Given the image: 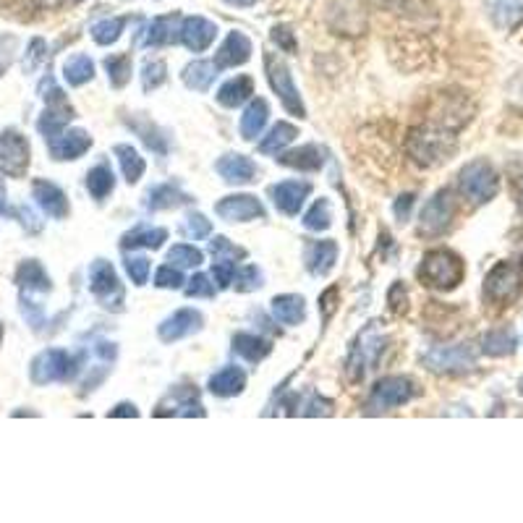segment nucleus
I'll list each match as a JSON object with an SVG mask.
<instances>
[{
	"mask_svg": "<svg viewBox=\"0 0 523 523\" xmlns=\"http://www.w3.org/2000/svg\"><path fill=\"white\" fill-rule=\"evenodd\" d=\"M388 301H390V306H393L395 312H406V291H403L401 283H395V286L390 288Z\"/></svg>",
	"mask_w": 523,
	"mask_h": 523,
	"instance_id": "nucleus-52",
	"label": "nucleus"
},
{
	"mask_svg": "<svg viewBox=\"0 0 523 523\" xmlns=\"http://www.w3.org/2000/svg\"><path fill=\"white\" fill-rule=\"evenodd\" d=\"M74 374V359L66 354V351H48L42 354L40 359L34 361L32 377L34 382H55V380H68Z\"/></svg>",
	"mask_w": 523,
	"mask_h": 523,
	"instance_id": "nucleus-13",
	"label": "nucleus"
},
{
	"mask_svg": "<svg viewBox=\"0 0 523 523\" xmlns=\"http://www.w3.org/2000/svg\"><path fill=\"white\" fill-rule=\"evenodd\" d=\"M482 351L487 356H495V359H500V356H510L513 351H516V335L510 333V330H505V327H500V330H490L482 340Z\"/></svg>",
	"mask_w": 523,
	"mask_h": 523,
	"instance_id": "nucleus-34",
	"label": "nucleus"
},
{
	"mask_svg": "<svg viewBox=\"0 0 523 523\" xmlns=\"http://www.w3.org/2000/svg\"><path fill=\"white\" fill-rule=\"evenodd\" d=\"M523 272L513 262H497L484 278V296L497 306H508L521 296Z\"/></svg>",
	"mask_w": 523,
	"mask_h": 523,
	"instance_id": "nucleus-4",
	"label": "nucleus"
},
{
	"mask_svg": "<svg viewBox=\"0 0 523 523\" xmlns=\"http://www.w3.org/2000/svg\"><path fill=\"white\" fill-rule=\"evenodd\" d=\"M74 3H82V0H74Z\"/></svg>",
	"mask_w": 523,
	"mask_h": 523,
	"instance_id": "nucleus-59",
	"label": "nucleus"
},
{
	"mask_svg": "<svg viewBox=\"0 0 523 523\" xmlns=\"http://www.w3.org/2000/svg\"><path fill=\"white\" fill-rule=\"evenodd\" d=\"M19 283L27 288H40V291H48L50 280L48 275L42 272V267L37 262H27V265L19 270Z\"/></svg>",
	"mask_w": 523,
	"mask_h": 523,
	"instance_id": "nucleus-42",
	"label": "nucleus"
},
{
	"mask_svg": "<svg viewBox=\"0 0 523 523\" xmlns=\"http://www.w3.org/2000/svg\"><path fill=\"white\" fill-rule=\"evenodd\" d=\"M126 272L134 286H144L150 278V259L144 257H129L126 259Z\"/></svg>",
	"mask_w": 523,
	"mask_h": 523,
	"instance_id": "nucleus-45",
	"label": "nucleus"
},
{
	"mask_svg": "<svg viewBox=\"0 0 523 523\" xmlns=\"http://www.w3.org/2000/svg\"><path fill=\"white\" fill-rule=\"evenodd\" d=\"M518 210H521V215H523V189H521V194H518Z\"/></svg>",
	"mask_w": 523,
	"mask_h": 523,
	"instance_id": "nucleus-57",
	"label": "nucleus"
},
{
	"mask_svg": "<svg viewBox=\"0 0 523 523\" xmlns=\"http://www.w3.org/2000/svg\"><path fill=\"white\" fill-rule=\"evenodd\" d=\"M110 416H139V411H136L134 403H121L116 411H110Z\"/></svg>",
	"mask_w": 523,
	"mask_h": 523,
	"instance_id": "nucleus-55",
	"label": "nucleus"
},
{
	"mask_svg": "<svg viewBox=\"0 0 523 523\" xmlns=\"http://www.w3.org/2000/svg\"><path fill=\"white\" fill-rule=\"evenodd\" d=\"M168 68H165L163 61H147L144 63V74H142V82H144V89L150 92V89H157L160 84L168 79Z\"/></svg>",
	"mask_w": 523,
	"mask_h": 523,
	"instance_id": "nucleus-43",
	"label": "nucleus"
},
{
	"mask_svg": "<svg viewBox=\"0 0 523 523\" xmlns=\"http://www.w3.org/2000/svg\"><path fill=\"white\" fill-rule=\"evenodd\" d=\"M487 14L497 29H516L523 24V0H484Z\"/></svg>",
	"mask_w": 523,
	"mask_h": 523,
	"instance_id": "nucleus-20",
	"label": "nucleus"
},
{
	"mask_svg": "<svg viewBox=\"0 0 523 523\" xmlns=\"http://www.w3.org/2000/svg\"><path fill=\"white\" fill-rule=\"evenodd\" d=\"M272 314H275V320H278L280 325L293 327L299 325V322H304L306 304L296 293H283V296H275V299H272Z\"/></svg>",
	"mask_w": 523,
	"mask_h": 523,
	"instance_id": "nucleus-22",
	"label": "nucleus"
},
{
	"mask_svg": "<svg viewBox=\"0 0 523 523\" xmlns=\"http://www.w3.org/2000/svg\"><path fill=\"white\" fill-rule=\"evenodd\" d=\"M220 66L212 61H194L184 68V84L194 92H207L218 79Z\"/></svg>",
	"mask_w": 523,
	"mask_h": 523,
	"instance_id": "nucleus-29",
	"label": "nucleus"
},
{
	"mask_svg": "<svg viewBox=\"0 0 523 523\" xmlns=\"http://www.w3.org/2000/svg\"><path fill=\"white\" fill-rule=\"evenodd\" d=\"M113 189H116V176H113L110 165L100 163V165H95V168L89 170V173H87V191L97 199V202H102V199L108 197V194H113Z\"/></svg>",
	"mask_w": 523,
	"mask_h": 523,
	"instance_id": "nucleus-33",
	"label": "nucleus"
},
{
	"mask_svg": "<svg viewBox=\"0 0 523 523\" xmlns=\"http://www.w3.org/2000/svg\"><path fill=\"white\" fill-rule=\"evenodd\" d=\"M63 76L71 87H82L87 84L92 76H95V63L89 55H71L63 66Z\"/></svg>",
	"mask_w": 523,
	"mask_h": 523,
	"instance_id": "nucleus-35",
	"label": "nucleus"
},
{
	"mask_svg": "<svg viewBox=\"0 0 523 523\" xmlns=\"http://www.w3.org/2000/svg\"><path fill=\"white\" fill-rule=\"evenodd\" d=\"M265 71H267V79H270L272 89L278 92L280 102H283V108H286L291 116L304 118L306 116L304 102H301L299 89H296V84H293V76H291V71H288L286 63L280 61L275 53H267L265 55Z\"/></svg>",
	"mask_w": 523,
	"mask_h": 523,
	"instance_id": "nucleus-5",
	"label": "nucleus"
},
{
	"mask_svg": "<svg viewBox=\"0 0 523 523\" xmlns=\"http://www.w3.org/2000/svg\"><path fill=\"white\" fill-rule=\"evenodd\" d=\"M411 207H414V194H403L398 202H395V218L401 220H408V215H411Z\"/></svg>",
	"mask_w": 523,
	"mask_h": 523,
	"instance_id": "nucleus-53",
	"label": "nucleus"
},
{
	"mask_svg": "<svg viewBox=\"0 0 523 523\" xmlns=\"http://www.w3.org/2000/svg\"><path fill=\"white\" fill-rule=\"evenodd\" d=\"M116 155H118V163H121L126 181H129V184H136V181L144 176V168H147L142 157H139V152H136L131 144H118Z\"/></svg>",
	"mask_w": 523,
	"mask_h": 523,
	"instance_id": "nucleus-37",
	"label": "nucleus"
},
{
	"mask_svg": "<svg viewBox=\"0 0 523 523\" xmlns=\"http://www.w3.org/2000/svg\"><path fill=\"white\" fill-rule=\"evenodd\" d=\"M416 395V385L414 380H408V377H385L372 388V395H369L367 408L374 411V414H380V411H390V408H398L403 403H408Z\"/></svg>",
	"mask_w": 523,
	"mask_h": 523,
	"instance_id": "nucleus-6",
	"label": "nucleus"
},
{
	"mask_svg": "<svg viewBox=\"0 0 523 523\" xmlns=\"http://www.w3.org/2000/svg\"><path fill=\"white\" fill-rule=\"evenodd\" d=\"M0 335H3V327H0Z\"/></svg>",
	"mask_w": 523,
	"mask_h": 523,
	"instance_id": "nucleus-58",
	"label": "nucleus"
},
{
	"mask_svg": "<svg viewBox=\"0 0 523 523\" xmlns=\"http://www.w3.org/2000/svg\"><path fill=\"white\" fill-rule=\"evenodd\" d=\"M278 163L293 170H309V173H314V170L322 168L325 157H322V150L317 147V144H304V147H299V150L280 155Z\"/></svg>",
	"mask_w": 523,
	"mask_h": 523,
	"instance_id": "nucleus-26",
	"label": "nucleus"
},
{
	"mask_svg": "<svg viewBox=\"0 0 523 523\" xmlns=\"http://www.w3.org/2000/svg\"><path fill=\"white\" fill-rule=\"evenodd\" d=\"M29 168V144L16 131H6L0 136V173L11 178H21Z\"/></svg>",
	"mask_w": 523,
	"mask_h": 523,
	"instance_id": "nucleus-9",
	"label": "nucleus"
},
{
	"mask_svg": "<svg viewBox=\"0 0 523 523\" xmlns=\"http://www.w3.org/2000/svg\"><path fill=\"white\" fill-rule=\"evenodd\" d=\"M202 314L197 312V309H178L173 317H168V320L160 325V338L165 340V343H176V340L186 338V335H194L202 330Z\"/></svg>",
	"mask_w": 523,
	"mask_h": 523,
	"instance_id": "nucleus-17",
	"label": "nucleus"
},
{
	"mask_svg": "<svg viewBox=\"0 0 523 523\" xmlns=\"http://www.w3.org/2000/svg\"><path fill=\"white\" fill-rule=\"evenodd\" d=\"M246 388V374L238 367H225L210 377V393L218 398H233Z\"/></svg>",
	"mask_w": 523,
	"mask_h": 523,
	"instance_id": "nucleus-25",
	"label": "nucleus"
},
{
	"mask_svg": "<svg viewBox=\"0 0 523 523\" xmlns=\"http://www.w3.org/2000/svg\"><path fill=\"white\" fill-rule=\"evenodd\" d=\"M270 194L275 207H278L283 215H291L293 218V215H299L306 197L312 194V184H306V181H283V184L272 186Z\"/></svg>",
	"mask_w": 523,
	"mask_h": 523,
	"instance_id": "nucleus-14",
	"label": "nucleus"
},
{
	"mask_svg": "<svg viewBox=\"0 0 523 523\" xmlns=\"http://www.w3.org/2000/svg\"><path fill=\"white\" fill-rule=\"evenodd\" d=\"M165 238H168L165 228L139 225V228H134V231L123 236V246H126V249H160Z\"/></svg>",
	"mask_w": 523,
	"mask_h": 523,
	"instance_id": "nucleus-32",
	"label": "nucleus"
},
{
	"mask_svg": "<svg viewBox=\"0 0 523 523\" xmlns=\"http://www.w3.org/2000/svg\"><path fill=\"white\" fill-rule=\"evenodd\" d=\"M267 116H270V108H267L265 100H252L249 102V108L244 110V116H241V123H238V129H241V136H244L246 142H252L262 134L265 129Z\"/></svg>",
	"mask_w": 523,
	"mask_h": 523,
	"instance_id": "nucleus-28",
	"label": "nucleus"
},
{
	"mask_svg": "<svg viewBox=\"0 0 523 523\" xmlns=\"http://www.w3.org/2000/svg\"><path fill=\"white\" fill-rule=\"evenodd\" d=\"M233 351L238 356H244L246 361H262L272 351L270 340L259 338L254 333H238L233 335Z\"/></svg>",
	"mask_w": 523,
	"mask_h": 523,
	"instance_id": "nucleus-31",
	"label": "nucleus"
},
{
	"mask_svg": "<svg viewBox=\"0 0 523 523\" xmlns=\"http://www.w3.org/2000/svg\"><path fill=\"white\" fill-rule=\"evenodd\" d=\"M155 286L157 288H181L184 286V275H181V270H176L173 265H165L157 270Z\"/></svg>",
	"mask_w": 523,
	"mask_h": 523,
	"instance_id": "nucleus-49",
	"label": "nucleus"
},
{
	"mask_svg": "<svg viewBox=\"0 0 523 523\" xmlns=\"http://www.w3.org/2000/svg\"><path fill=\"white\" fill-rule=\"evenodd\" d=\"M458 186H461V194L469 202L487 204L500 191V176H497L495 165L490 160L479 157V160H471V163L463 165L461 176H458Z\"/></svg>",
	"mask_w": 523,
	"mask_h": 523,
	"instance_id": "nucleus-3",
	"label": "nucleus"
},
{
	"mask_svg": "<svg viewBox=\"0 0 523 523\" xmlns=\"http://www.w3.org/2000/svg\"><path fill=\"white\" fill-rule=\"evenodd\" d=\"M186 197L181 194L176 184H160L155 189H150L147 194V207L150 210H170V207H178V204H184Z\"/></svg>",
	"mask_w": 523,
	"mask_h": 523,
	"instance_id": "nucleus-36",
	"label": "nucleus"
},
{
	"mask_svg": "<svg viewBox=\"0 0 523 523\" xmlns=\"http://www.w3.org/2000/svg\"><path fill=\"white\" fill-rule=\"evenodd\" d=\"M463 275H466V265L450 249L427 252L422 259V267H419V278H422L424 286L437 288V291H453V288H458L463 283Z\"/></svg>",
	"mask_w": 523,
	"mask_h": 523,
	"instance_id": "nucleus-2",
	"label": "nucleus"
},
{
	"mask_svg": "<svg viewBox=\"0 0 523 523\" xmlns=\"http://www.w3.org/2000/svg\"><path fill=\"white\" fill-rule=\"evenodd\" d=\"M249 58H252V40H249L244 32H231L225 37L223 45H220L218 55H215V63H218L220 68H236L244 66Z\"/></svg>",
	"mask_w": 523,
	"mask_h": 523,
	"instance_id": "nucleus-18",
	"label": "nucleus"
},
{
	"mask_svg": "<svg viewBox=\"0 0 523 523\" xmlns=\"http://www.w3.org/2000/svg\"><path fill=\"white\" fill-rule=\"evenodd\" d=\"M168 262L176 267H199L204 262V254L189 244H176L168 252Z\"/></svg>",
	"mask_w": 523,
	"mask_h": 523,
	"instance_id": "nucleus-41",
	"label": "nucleus"
},
{
	"mask_svg": "<svg viewBox=\"0 0 523 523\" xmlns=\"http://www.w3.org/2000/svg\"><path fill=\"white\" fill-rule=\"evenodd\" d=\"M184 233L191 238H207L212 233V223L199 212H191L184 223Z\"/></svg>",
	"mask_w": 523,
	"mask_h": 523,
	"instance_id": "nucleus-47",
	"label": "nucleus"
},
{
	"mask_svg": "<svg viewBox=\"0 0 523 523\" xmlns=\"http://www.w3.org/2000/svg\"><path fill=\"white\" fill-rule=\"evenodd\" d=\"M186 296H191V299H212V296H215V283H210V278L199 272V275H194V278L189 280Z\"/></svg>",
	"mask_w": 523,
	"mask_h": 523,
	"instance_id": "nucleus-44",
	"label": "nucleus"
},
{
	"mask_svg": "<svg viewBox=\"0 0 523 523\" xmlns=\"http://www.w3.org/2000/svg\"><path fill=\"white\" fill-rule=\"evenodd\" d=\"M424 367L437 374L469 372L474 367V354L469 346H437L424 356Z\"/></svg>",
	"mask_w": 523,
	"mask_h": 523,
	"instance_id": "nucleus-8",
	"label": "nucleus"
},
{
	"mask_svg": "<svg viewBox=\"0 0 523 523\" xmlns=\"http://www.w3.org/2000/svg\"><path fill=\"white\" fill-rule=\"evenodd\" d=\"M272 42H275L278 48L286 50V53H296V37H293L291 27H286V24L272 29Z\"/></svg>",
	"mask_w": 523,
	"mask_h": 523,
	"instance_id": "nucleus-51",
	"label": "nucleus"
},
{
	"mask_svg": "<svg viewBox=\"0 0 523 523\" xmlns=\"http://www.w3.org/2000/svg\"><path fill=\"white\" fill-rule=\"evenodd\" d=\"M252 95H254L252 76H236V79H228V82L218 89V102L223 105V108H238V105H244Z\"/></svg>",
	"mask_w": 523,
	"mask_h": 523,
	"instance_id": "nucleus-27",
	"label": "nucleus"
},
{
	"mask_svg": "<svg viewBox=\"0 0 523 523\" xmlns=\"http://www.w3.org/2000/svg\"><path fill=\"white\" fill-rule=\"evenodd\" d=\"M181 16L178 14H168V16H157L152 21L150 32H147V45L150 48H163V45H170V42L181 40Z\"/></svg>",
	"mask_w": 523,
	"mask_h": 523,
	"instance_id": "nucleus-21",
	"label": "nucleus"
},
{
	"mask_svg": "<svg viewBox=\"0 0 523 523\" xmlns=\"http://www.w3.org/2000/svg\"><path fill=\"white\" fill-rule=\"evenodd\" d=\"M212 275H215V283L220 288H228L236 280V262L233 259H218L212 267Z\"/></svg>",
	"mask_w": 523,
	"mask_h": 523,
	"instance_id": "nucleus-48",
	"label": "nucleus"
},
{
	"mask_svg": "<svg viewBox=\"0 0 523 523\" xmlns=\"http://www.w3.org/2000/svg\"><path fill=\"white\" fill-rule=\"evenodd\" d=\"M92 147V136L82 129L74 131H58L50 136V155L55 160H76Z\"/></svg>",
	"mask_w": 523,
	"mask_h": 523,
	"instance_id": "nucleus-15",
	"label": "nucleus"
},
{
	"mask_svg": "<svg viewBox=\"0 0 523 523\" xmlns=\"http://www.w3.org/2000/svg\"><path fill=\"white\" fill-rule=\"evenodd\" d=\"M456 218V199L448 189L437 191L435 197L424 204L422 215H419V233L424 236H440L450 228Z\"/></svg>",
	"mask_w": 523,
	"mask_h": 523,
	"instance_id": "nucleus-7",
	"label": "nucleus"
},
{
	"mask_svg": "<svg viewBox=\"0 0 523 523\" xmlns=\"http://www.w3.org/2000/svg\"><path fill=\"white\" fill-rule=\"evenodd\" d=\"M105 68H108L110 84L121 89L123 84L131 79V58L129 55H110L105 58Z\"/></svg>",
	"mask_w": 523,
	"mask_h": 523,
	"instance_id": "nucleus-40",
	"label": "nucleus"
},
{
	"mask_svg": "<svg viewBox=\"0 0 523 523\" xmlns=\"http://www.w3.org/2000/svg\"><path fill=\"white\" fill-rule=\"evenodd\" d=\"M458 147L456 129H448L442 123L427 121L424 126H416L406 139V152L416 165L422 168H437L448 163Z\"/></svg>",
	"mask_w": 523,
	"mask_h": 523,
	"instance_id": "nucleus-1",
	"label": "nucleus"
},
{
	"mask_svg": "<svg viewBox=\"0 0 523 523\" xmlns=\"http://www.w3.org/2000/svg\"><path fill=\"white\" fill-rule=\"evenodd\" d=\"M215 212L225 223H252V220L265 218V207L252 194H233V197L220 199L215 204Z\"/></svg>",
	"mask_w": 523,
	"mask_h": 523,
	"instance_id": "nucleus-10",
	"label": "nucleus"
},
{
	"mask_svg": "<svg viewBox=\"0 0 523 523\" xmlns=\"http://www.w3.org/2000/svg\"><path fill=\"white\" fill-rule=\"evenodd\" d=\"M382 351V338L377 335V327H367L364 333L356 340L354 351H351V359H348V377L351 382H359L367 372V364H372L377 359V354Z\"/></svg>",
	"mask_w": 523,
	"mask_h": 523,
	"instance_id": "nucleus-11",
	"label": "nucleus"
},
{
	"mask_svg": "<svg viewBox=\"0 0 523 523\" xmlns=\"http://www.w3.org/2000/svg\"><path fill=\"white\" fill-rule=\"evenodd\" d=\"M215 37H218V27L210 19H204V16H189L181 24V42L191 53L207 50L215 42Z\"/></svg>",
	"mask_w": 523,
	"mask_h": 523,
	"instance_id": "nucleus-16",
	"label": "nucleus"
},
{
	"mask_svg": "<svg viewBox=\"0 0 523 523\" xmlns=\"http://www.w3.org/2000/svg\"><path fill=\"white\" fill-rule=\"evenodd\" d=\"M225 3H228V6H238V8H249V6H254V3H257V0H225Z\"/></svg>",
	"mask_w": 523,
	"mask_h": 523,
	"instance_id": "nucleus-56",
	"label": "nucleus"
},
{
	"mask_svg": "<svg viewBox=\"0 0 523 523\" xmlns=\"http://www.w3.org/2000/svg\"><path fill=\"white\" fill-rule=\"evenodd\" d=\"M338 299V288H330V291H325V296L320 299V306H322V312H325V317H330L335 309L333 301Z\"/></svg>",
	"mask_w": 523,
	"mask_h": 523,
	"instance_id": "nucleus-54",
	"label": "nucleus"
},
{
	"mask_svg": "<svg viewBox=\"0 0 523 523\" xmlns=\"http://www.w3.org/2000/svg\"><path fill=\"white\" fill-rule=\"evenodd\" d=\"M296 136H299V129H296L293 123H286V121L275 123V126L270 129V134L259 142V152H262V155H278V152L286 150Z\"/></svg>",
	"mask_w": 523,
	"mask_h": 523,
	"instance_id": "nucleus-30",
	"label": "nucleus"
},
{
	"mask_svg": "<svg viewBox=\"0 0 523 523\" xmlns=\"http://www.w3.org/2000/svg\"><path fill=\"white\" fill-rule=\"evenodd\" d=\"M304 225L309 231H327L333 225V207L327 199H317L312 204V210L304 215Z\"/></svg>",
	"mask_w": 523,
	"mask_h": 523,
	"instance_id": "nucleus-38",
	"label": "nucleus"
},
{
	"mask_svg": "<svg viewBox=\"0 0 523 523\" xmlns=\"http://www.w3.org/2000/svg\"><path fill=\"white\" fill-rule=\"evenodd\" d=\"M233 283H236V291H241V293L257 291V288L262 286V272H259L254 265H249V267H244V270L238 272Z\"/></svg>",
	"mask_w": 523,
	"mask_h": 523,
	"instance_id": "nucleus-46",
	"label": "nucleus"
},
{
	"mask_svg": "<svg viewBox=\"0 0 523 523\" xmlns=\"http://www.w3.org/2000/svg\"><path fill=\"white\" fill-rule=\"evenodd\" d=\"M338 259V244L335 241H314L306 249V267L312 275H327L335 267Z\"/></svg>",
	"mask_w": 523,
	"mask_h": 523,
	"instance_id": "nucleus-24",
	"label": "nucleus"
},
{
	"mask_svg": "<svg viewBox=\"0 0 523 523\" xmlns=\"http://www.w3.org/2000/svg\"><path fill=\"white\" fill-rule=\"evenodd\" d=\"M34 199L40 202V207L53 218H66L68 215V199L61 189L50 181H37L34 184Z\"/></svg>",
	"mask_w": 523,
	"mask_h": 523,
	"instance_id": "nucleus-23",
	"label": "nucleus"
},
{
	"mask_svg": "<svg viewBox=\"0 0 523 523\" xmlns=\"http://www.w3.org/2000/svg\"><path fill=\"white\" fill-rule=\"evenodd\" d=\"M126 21L123 16H116V19H105L100 21V24H95L92 27V37H95L97 45H113V42H118V37L123 34V27H126Z\"/></svg>",
	"mask_w": 523,
	"mask_h": 523,
	"instance_id": "nucleus-39",
	"label": "nucleus"
},
{
	"mask_svg": "<svg viewBox=\"0 0 523 523\" xmlns=\"http://www.w3.org/2000/svg\"><path fill=\"white\" fill-rule=\"evenodd\" d=\"M212 254H215V259H236V257H246L244 249H238V246H233L228 238L218 236V238H212V244H210Z\"/></svg>",
	"mask_w": 523,
	"mask_h": 523,
	"instance_id": "nucleus-50",
	"label": "nucleus"
},
{
	"mask_svg": "<svg viewBox=\"0 0 523 523\" xmlns=\"http://www.w3.org/2000/svg\"><path fill=\"white\" fill-rule=\"evenodd\" d=\"M215 170H218L225 184H252L254 178H257V165L246 155H223L218 165H215Z\"/></svg>",
	"mask_w": 523,
	"mask_h": 523,
	"instance_id": "nucleus-19",
	"label": "nucleus"
},
{
	"mask_svg": "<svg viewBox=\"0 0 523 523\" xmlns=\"http://www.w3.org/2000/svg\"><path fill=\"white\" fill-rule=\"evenodd\" d=\"M89 288H92V293H95L97 299L105 301L108 306H110V299H113V296H116L118 301H123L121 280H118L113 265L105 262V259H95L92 267H89Z\"/></svg>",
	"mask_w": 523,
	"mask_h": 523,
	"instance_id": "nucleus-12",
	"label": "nucleus"
}]
</instances>
